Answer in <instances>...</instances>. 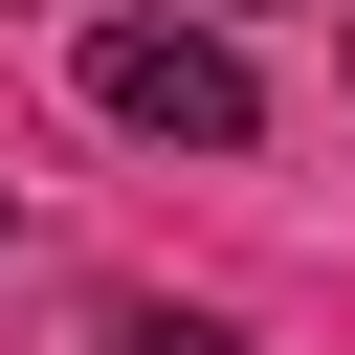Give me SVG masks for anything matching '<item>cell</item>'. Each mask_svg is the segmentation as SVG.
I'll return each mask as SVG.
<instances>
[{"label": "cell", "mask_w": 355, "mask_h": 355, "mask_svg": "<svg viewBox=\"0 0 355 355\" xmlns=\"http://www.w3.org/2000/svg\"><path fill=\"white\" fill-rule=\"evenodd\" d=\"M89 111L155 133V155H244V133H266V89H244L222 22H89Z\"/></svg>", "instance_id": "6da1fadb"}, {"label": "cell", "mask_w": 355, "mask_h": 355, "mask_svg": "<svg viewBox=\"0 0 355 355\" xmlns=\"http://www.w3.org/2000/svg\"><path fill=\"white\" fill-rule=\"evenodd\" d=\"M111 355H222V333H200V311H133V333H111Z\"/></svg>", "instance_id": "7a4b0ae2"}]
</instances>
